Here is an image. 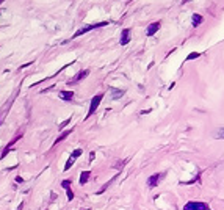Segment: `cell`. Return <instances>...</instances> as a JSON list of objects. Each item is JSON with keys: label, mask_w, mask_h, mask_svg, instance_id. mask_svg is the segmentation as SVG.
<instances>
[{"label": "cell", "mask_w": 224, "mask_h": 210, "mask_svg": "<svg viewBox=\"0 0 224 210\" xmlns=\"http://www.w3.org/2000/svg\"><path fill=\"white\" fill-rule=\"evenodd\" d=\"M160 27H162V22H160V20H158V22H152V24L146 28V35H147V36H154V35L160 30Z\"/></svg>", "instance_id": "6"}, {"label": "cell", "mask_w": 224, "mask_h": 210, "mask_svg": "<svg viewBox=\"0 0 224 210\" xmlns=\"http://www.w3.org/2000/svg\"><path fill=\"white\" fill-rule=\"evenodd\" d=\"M199 57H201V52H193V54H190V55L187 57V61L194 60V58H199Z\"/></svg>", "instance_id": "16"}, {"label": "cell", "mask_w": 224, "mask_h": 210, "mask_svg": "<svg viewBox=\"0 0 224 210\" xmlns=\"http://www.w3.org/2000/svg\"><path fill=\"white\" fill-rule=\"evenodd\" d=\"M88 74H89V71H88V69H83V71H80V72H77L75 75H74V79H71V80L67 82V85L71 86V85H75V83L82 82L85 77H88Z\"/></svg>", "instance_id": "5"}, {"label": "cell", "mask_w": 224, "mask_h": 210, "mask_svg": "<svg viewBox=\"0 0 224 210\" xmlns=\"http://www.w3.org/2000/svg\"><path fill=\"white\" fill-rule=\"evenodd\" d=\"M85 210H91V208H85Z\"/></svg>", "instance_id": "25"}, {"label": "cell", "mask_w": 224, "mask_h": 210, "mask_svg": "<svg viewBox=\"0 0 224 210\" xmlns=\"http://www.w3.org/2000/svg\"><path fill=\"white\" fill-rule=\"evenodd\" d=\"M71 132H72V130H63V132H61V135H60V136H58V138L55 139L54 146H55V144H58V143H61V141H63V139H64V138H66L67 135H71Z\"/></svg>", "instance_id": "11"}, {"label": "cell", "mask_w": 224, "mask_h": 210, "mask_svg": "<svg viewBox=\"0 0 224 210\" xmlns=\"http://www.w3.org/2000/svg\"><path fill=\"white\" fill-rule=\"evenodd\" d=\"M69 122H71V119H66V121H64V122H63V124H60V127H58V129H60V130H61V129H63V127H64V126H67V124H69Z\"/></svg>", "instance_id": "20"}, {"label": "cell", "mask_w": 224, "mask_h": 210, "mask_svg": "<svg viewBox=\"0 0 224 210\" xmlns=\"http://www.w3.org/2000/svg\"><path fill=\"white\" fill-rule=\"evenodd\" d=\"M61 186H63V188H66V190H69V188H71V180H63V182H61Z\"/></svg>", "instance_id": "18"}, {"label": "cell", "mask_w": 224, "mask_h": 210, "mask_svg": "<svg viewBox=\"0 0 224 210\" xmlns=\"http://www.w3.org/2000/svg\"><path fill=\"white\" fill-rule=\"evenodd\" d=\"M94 155H96L94 152H91V154H89V161H93V160H94Z\"/></svg>", "instance_id": "21"}, {"label": "cell", "mask_w": 224, "mask_h": 210, "mask_svg": "<svg viewBox=\"0 0 224 210\" xmlns=\"http://www.w3.org/2000/svg\"><path fill=\"white\" fill-rule=\"evenodd\" d=\"M82 154H83V151H82V149H75V151H74V152L71 154V157H72V158H79Z\"/></svg>", "instance_id": "17"}, {"label": "cell", "mask_w": 224, "mask_h": 210, "mask_svg": "<svg viewBox=\"0 0 224 210\" xmlns=\"http://www.w3.org/2000/svg\"><path fill=\"white\" fill-rule=\"evenodd\" d=\"M202 20H204V17L201 16V14H193V17H191V25L193 27H199L202 24Z\"/></svg>", "instance_id": "10"}, {"label": "cell", "mask_w": 224, "mask_h": 210, "mask_svg": "<svg viewBox=\"0 0 224 210\" xmlns=\"http://www.w3.org/2000/svg\"><path fill=\"white\" fill-rule=\"evenodd\" d=\"M66 195H67V199H69V201H72V199H74V191H72L71 188H69V190H66Z\"/></svg>", "instance_id": "19"}, {"label": "cell", "mask_w": 224, "mask_h": 210, "mask_svg": "<svg viewBox=\"0 0 224 210\" xmlns=\"http://www.w3.org/2000/svg\"><path fill=\"white\" fill-rule=\"evenodd\" d=\"M2 3H3V0H0V5H2Z\"/></svg>", "instance_id": "24"}, {"label": "cell", "mask_w": 224, "mask_h": 210, "mask_svg": "<svg viewBox=\"0 0 224 210\" xmlns=\"http://www.w3.org/2000/svg\"><path fill=\"white\" fill-rule=\"evenodd\" d=\"M16 182H20V183H22V182H24V179H22V177H16Z\"/></svg>", "instance_id": "22"}, {"label": "cell", "mask_w": 224, "mask_h": 210, "mask_svg": "<svg viewBox=\"0 0 224 210\" xmlns=\"http://www.w3.org/2000/svg\"><path fill=\"white\" fill-rule=\"evenodd\" d=\"M74 161H75V158H72V157H69V160L66 161V165H64V171H67V169H71V166L74 165Z\"/></svg>", "instance_id": "14"}, {"label": "cell", "mask_w": 224, "mask_h": 210, "mask_svg": "<svg viewBox=\"0 0 224 210\" xmlns=\"http://www.w3.org/2000/svg\"><path fill=\"white\" fill-rule=\"evenodd\" d=\"M111 99L116 101V99H121L124 94H126V89H118V88H111Z\"/></svg>", "instance_id": "9"}, {"label": "cell", "mask_w": 224, "mask_h": 210, "mask_svg": "<svg viewBox=\"0 0 224 210\" xmlns=\"http://www.w3.org/2000/svg\"><path fill=\"white\" fill-rule=\"evenodd\" d=\"M163 176H165V173H157V174H152L151 177L147 179V186H149V188H155V186L162 182Z\"/></svg>", "instance_id": "4"}, {"label": "cell", "mask_w": 224, "mask_h": 210, "mask_svg": "<svg viewBox=\"0 0 224 210\" xmlns=\"http://www.w3.org/2000/svg\"><path fill=\"white\" fill-rule=\"evenodd\" d=\"M129 41H130V28H124V30L121 32V39H119V42H121V45H126V44H129Z\"/></svg>", "instance_id": "7"}, {"label": "cell", "mask_w": 224, "mask_h": 210, "mask_svg": "<svg viewBox=\"0 0 224 210\" xmlns=\"http://www.w3.org/2000/svg\"><path fill=\"white\" fill-rule=\"evenodd\" d=\"M183 210H209V205L201 201H190L183 205Z\"/></svg>", "instance_id": "2"}, {"label": "cell", "mask_w": 224, "mask_h": 210, "mask_svg": "<svg viewBox=\"0 0 224 210\" xmlns=\"http://www.w3.org/2000/svg\"><path fill=\"white\" fill-rule=\"evenodd\" d=\"M22 208H24V204H22V202H20V205H19V207H17V208H16V210H22Z\"/></svg>", "instance_id": "23"}, {"label": "cell", "mask_w": 224, "mask_h": 210, "mask_svg": "<svg viewBox=\"0 0 224 210\" xmlns=\"http://www.w3.org/2000/svg\"><path fill=\"white\" fill-rule=\"evenodd\" d=\"M105 25H108V22H97V24H91V25H85V27L79 28V30H77L75 33H74L72 39H75V38H79V36H82V35H85V33H88V32L94 30V28H99V27H105Z\"/></svg>", "instance_id": "1"}, {"label": "cell", "mask_w": 224, "mask_h": 210, "mask_svg": "<svg viewBox=\"0 0 224 210\" xmlns=\"http://www.w3.org/2000/svg\"><path fill=\"white\" fill-rule=\"evenodd\" d=\"M114 179H116V177H111V180H108L107 183H104V185H102V188H101V190H99V191H97V195H101V193H104V191H105V190L108 188V186H110V185H111V183L114 182Z\"/></svg>", "instance_id": "13"}, {"label": "cell", "mask_w": 224, "mask_h": 210, "mask_svg": "<svg viewBox=\"0 0 224 210\" xmlns=\"http://www.w3.org/2000/svg\"><path fill=\"white\" fill-rule=\"evenodd\" d=\"M102 99H104V94H102V92H101V94H97V96H94V97L91 99V104H89V110H88V114H86V118H89L91 114H94V111L97 110V107L101 105Z\"/></svg>", "instance_id": "3"}, {"label": "cell", "mask_w": 224, "mask_h": 210, "mask_svg": "<svg viewBox=\"0 0 224 210\" xmlns=\"http://www.w3.org/2000/svg\"><path fill=\"white\" fill-rule=\"evenodd\" d=\"M58 96H60V99H63V101H66V102H71L72 97H74V91H72V89L60 91V92H58Z\"/></svg>", "instance_id": "8"}, {"label": "cell", "mask_w": 224, "mask_h": 210, "mask_svg": "<svg viewBox=\"0 0 224 210\" xmlns=\"http://www.w3.org/2000/svg\"><path fill=\"white\" fill-rule=\"evenodd\" d=\"M89 176H91V173H89V171H83V173L80 174V180H79V182H80L82 185H85V183L88 182V179H89Z\"/></svg>", "instance_id": "12"}, {"label": "cell", "mask_w": 224, "mask_h": 210, "mask_svg": "<svg viewBox=\"0 0 224 210\" xmlns=\"http://www.w3.org/2000/svg\"><path fill=\"white\" fill-rule=\"evenodd\" d=\"M215 138H218V139H224V127H221V129L215 133Z\"/></svg>", "instance_id": "15"}]
</instances>
